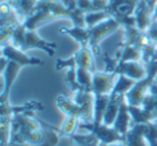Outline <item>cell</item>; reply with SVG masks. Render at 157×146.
Segmentation results:
<instances>
[{
  "mask_svg": "<svg viewBox=\"0 0 157 146\" xmlns=\"http://www.w3.org/2000/svg\"><path fill=\"white\" fill-rule=\"evenodd\" d=\"M1 56L6 57L8 60L14 61V62L18 63L22 67H25V66L44 65V61H42L41 59L27 56L23 51H21L20 48L15 47V46H13L12 44L9 43L1 46Z\"/></svg>",
  "mask_w": 157,
  "mask_h": 146,
  "instance_id": "8",
  "label": "cell"
},
{
  "mask_svg": "<svg viewBox=\"0 0 157 146\" xmlns=\"http://www.w3.org/2000/svg\"><path fill=\"white\" fill-rule=\"evenodd\" d=\"M145 1H146V2H148V3H150L151 1H152V0H145Z\"/></svg>",
  "mask_w": 157,
  "mask_h": 146,
  "instance_id": "42",
  "label": "cell"
},
{
  "mask_svg": "<svg viewBox=\"0 0 157 146\" xmlns=\"http://www.w3.org/2000/svg\"><path fill=\"white\" fill-rule=\"evenodd\" d=\"M71 11L63 5L60 0H38L33 12L23 23L28 30H37L40 27L59 18H70Z\"/></svg>",
  "mask_w": 157,
  "mask_h": 146,
  "instance_id": "1",
  "label": "cell"
},
{
  "mask_svg": "<svg viewBox=\"0 0 157 146\" xmlns=\"http://www.w3.org/2000/svg\"><path fill=\"white\" fill-rule=\"evenodd\" d=\"M100 146H126L124 142H118V143H112V144H103L100 143Z\"/></svg>",
  "mask_w": 157,
  "mask_h": 146,
  "instance_id": "38",
  "label": "cell"
},
{
  "mask_svg": "<svg viewBox=\"0 0 157 146\" xmlns=\"http://www.w3.org/2000/svg\"><path fill=\"white\" fill-rule=\"evenodd\" d=\"M73 100L81 107V122H94L95 95L92 92H85L81 89L74 92Z\"/></svg>",
  "mask_w": 157,
  "mask_h": 146,
  "instance_id": "7",
  "label": "cell"
},
{
  "mask_svg": "<svg viewBox=\"0 0 157 146\" xmlns=\"http://www.w3.org/2000/svg\"><path fill=\"white\" fill-rule=\"evenodd\" d=\"M131 122H132V117H131L130 113H129L128 110V104H127L126 100L123 101L122 105L120 107V111H118V114L116 116V119L113 124V128L115 130H117L123 137H126L127 132L129 131V129L132 127Z\"/></svg>",
  "mask_w": 157,
  "mask_h": 146,
  "instance_id": "15",
  "label": "cell"
},
{
  "mask_svg": "<svg viewBox=\"0 0 157 146\" xmlns=\"http://www.w3.org/2000/svg\"><path fill=\"white\" fill-rule=\"evenodd\" d=\"M60 1L69 11L78 9V0H60Z\"/></svg>",
  "mask_w": 157,
  "mask_h": 146,
  "instance_id": "35",
  "label": "cell"
},
{
  "mask_svg": "<svg viewBox=\"0 0 157 146\" xmlns=\"http://www.w3.org/2000/svg\"><path fill=\"white\" fill-rule=\"evenodd\" d=\"M103 62H105V72L107 73H115V70L118 66V59L116 57H110L108 53H102Z\"/></svg>",
  "mask_w": 157,
  "mask_h": 146,
  "instance_id": "29",
  "label": "cell"
},
{
  "mask_svg": "<svg viewBox=\"0 0 157 146\" xmlns=\"http://www.w3.org/2000/svg\"><path fill=\"white\" fill-rule=\"evenodd\" d=\"M148 94L153 95V96H157V83L156 82H153L152 85L150 86V89H148Z\"/></svg>",
  "mask_w": 157,
  "mask_h": 146,
  "instance_id": "37",
  "label": "cell"
},
{
  "mask_svg": "<svg viewBox=\"0 0 157 146\" xmlns=\"http://www.w3.org/2000/svg\"><path fill=\"white\" fill-rule=\"evenodd\" d=\"M93 74L94 73L88 71V70L82 69V68H76L78 82L85 92H93Z\"/></svg>",
  "mask_w": 157,
  "mask_h": 146,
  "instance_id": "26",
  "label": "cell"
},
{
  "mask_svg": "<svg viewBox=\"0 0 157 146\" xmlns=\"http://www.w3.org/2000/svg\"><path fill=\"white\" fill-rule=\"evenodd\" d=\"M116 73L107 72H95L93 74V94L94 95H110L115 85Z\"/></svg>",
  "mask_w": 157,
  "mask_h": 146,
  "instance_id": "9",
  "label": "cell"
},
{
  "mask_svg": "<svg viewBox=\"0 0 157 146\" xmlns=\"http://www.w3.org/2000/svg\"><path fill=\"white\" fill-rule=\"evenodd\" d=\"M154 12V8L146 2L145 0H139L138 6L136 8L135 16L137 28L141 31H146L152 23V15Z\"/></svg>",
  "mask_w": 157,
  "mask_h": 146,
  "instance_id": "11",
  "label": "cell"
},
{
  "mask_svg": "<svg viewBox=\"0 0 157 146\" xmlns=\"http://www.w3.org/2000/svg\"><path fill=\"white\" fill-rule=\"evenodd\" d=\"M22 68L23 67L21 65L9 60V63H8L6 70L1 73V75L3 77V80H5V85H3V89L1 92V95H0V102L9 100V94L11 92L12 85H13L14 81L17 77Z\"/></svg>",
  "mask_w": 157,
  "mask_h": 146,
  "instance_id": "12",
  "label": "cell"
},
{
  "mask_svg": "<svg viewBox=\"0 0 157 146\" xmlns=\"http://www.w3.org/2000/svg\"><path fill=\"white\" fill-rule=\"evenodd\" d=\"M156 125H157V122H156Z\"/></svg>",
  "mask_w": 157,
  "mask_h": 146,
  "instance_id": "44",
  "label": "cell"
},
{
  "mask_svg": "<svg viewBox=\"0 0 157 146\" xmlns=\"http://www.w3.org/2000/svg\"><path fill=\"white\" fill-rule=\"evenodd\" d=\"M146 33L150 36V38L153 41L157 43V20L153 21V22L151 23L150 27H148L147 30H146Z\"/></svg>",
  "mask_w": 157,
  "mask_h": 146,
  "instance_id": "33",
  "label": "cell"
},
{
  "mask_svg": "<svg viewBox=\"0 0 157 146\" xmlns=\"http://www.w3.org/2000/svg\"><path fill=\"white\" fill-rule=\"evenodd\" d=\"M146 139L148 145L157 146V125L156 122H148L146 130Z\"/></svg>",
  "mask_w": 157,
  "mask_h": 146,
  "instance_id": "30",
  "label": "cell"
},
{
  "mask_svg": "<svg viewBox=\"0 0 157 146\" xmlns=\"http://www.w3.org/2000/svg\"><path fill=\"white\" fill-rule=\"evenodd\" d=\"M41 124L44 130V140L41 144L37 146H56L60 140V135L58 133L59 129L43 122H41Z\"/></svg>",
  "mask_w": 157,
  "mask_h": 146,
  "instance_id": "23",
  "label": "cell"
},
{
  "mask_svg": "<svg viewBox=\"0 0 157 146\" xmlns=\"http://www.w3.org/2000/svg\"><path fill=\"white\" fill-rule=\"evenodd\" d=\"M78 9L82 10L84 13L92 12V0H78Z\"/></svg>",
  "mask_w": 157,
  "mask_h": 146,
  "instance_id": "34",
  "label": "cell"
},
{
  "mask_svg": "<svg viewBox=\"0 0 157 146\" xmlns=\"http://www.w3.org/2000/svg\"><path fill=\"white\" fill-rule=\"evenodd\" d=\"M12 119L13 116L0 115V139L1 145L9 146L12 137Z\"/></svg>",
  "mask_w": 157,
  "mask_h": 146,
  "instance_id": "22",
  "label": "cell"
},
{
  "mask_svg": "<svg viewBox=\"0 0 157 146\" xmlns=\"http://www.w3.org/2000/svg\"><path fill=\"white\" fill-rule=\"evenodd\" d=\"M8 3L17 13L21 22L24 23L25 20L33 12L38 0H10Z\"/></svg>",
  "mask_w": 157,
  "mask_h": 146,
  "instance_id": "18",
  "label": "cell"
},
{
  "mask_svg": "<svg viewBox=\"0 0 157 146\" xmlns=\"http://www.w3.org/2000/svg\"><path fill=\"white\" fill-rule=\"evenodd\" d=\"M56 105L66 116H74L78 119L81 118V107L73 99L68 98L65 95H59L56 98Z\"/></svg>",
  "mask_w": 157,
  "mask_h": 146,
  "instance_id": "17",
  "label": "cell"
},
{
  "mask_svg": "<svg viewBox=\"0 0 157 146\" xmlns=\"http://www.w3.org/2000/svg\"><path fill=\"white\" fill-rule=\"evenodd\" d=\"M9 146H30L28 144H24V143H10Z\"/></svg>",
  "mask_w": 157,
  "mask_h": 146,
  "instance_id": "40",
  "label": "cell"
},
{
  "mask_svg": "<svg viewBox=\"0 0 157 146\" xmlns=\"http://www.w3.org/2000/svg\"><path fill=\"white\" fill-rule=\"evenodd\" d=\"M125 96L126 95L116 92H112L110 94V100L109 103H108L105 118H103V124L105 125H107V126H113L114 122L116 119V116L118 114V111H120L121 105H122L123 101L125 100Z\"/></svg>",
  "mask_w": 157,
  "mask_h": 146,
  "instance_id": "14",
  "label": "cell"
},
{
  "mask_svg": "<svg viewBox=\"0 0 157 146\" xmlns=\"http://www.w3.org/2000/svg\"><path fill=\"white\" fill-rule=\"evenodd\" d=\"M74 146H100V140L95 133L90 132L88 134H73L71 137Z\"/></svg>",
  "mask_w": 157,
  "mask_h": 146,
  "instance_id": "25",
  "label": "cell"
},
{
  "mask_svg": "<svg viewBox=\"0 0 157 146\" xmlns=\"http://www.w3.org/2000/svg\"><path fill=\"white\" fill-rule=\"evenodd\" d=\"M59 33L71 37L74 41L80 44V47H90V28H83V27H63L59 29Z\"/></svg>",
  "mask_w": 157,
  "mask_h": 146,
  "instance_id": "16",
  "label": "cell"
},
{
  "mask_svg": "<svg viewBox=\"0 0 157 146\" xmlns=\"http://www.w3.org/2000/svg\"><path fill=\"white\" fill-rule=\"evenodd\" d=\"M80 128L86 129L90 132L95 133L103 144H112L118 143V142L125 143V137L112 126H107L105 124L94 125L93 122H81Z\"/></svg>",
  "mask_w": 157,
  "mask_h": 146,
  "instance_id": "4",
  "label": "cell"
},
{
  "mask_svg": "<svg viewBox=\"0 0 157 146\" xmlns=\"http://www.w3.org/2000/svg\"><path fill=\"white\" fill-rule=\"evenodd\" d=\"M73 66H76V62H75V58L74 56L72 55L71 57L67 59H60L58 58L56 60V65H55V69L56 71H60V70L65 69V68H70V67H73Z\"/></svg>",
  "mask_w": 157,
  "mask_h": 146,
  "instance_id": "31",
  "label": "cell"
},
{
  "mask_svg": "<svg viewBox=\"0 0 157 146\" xmlns=\"http://www.w3.org/2000/svg\"><path fill=\"white\" fill-rule=\"evenodd\" d=\"M109 0H92V11H107Z\"/></svg>",
  "mask_w": 157,
  "mask_h": 146,
  "instance_id": "32",
  "label": "cell"
},
{
  "mask_svg": "<svg viewBox=\"0 0 157 146\" xmlns=\"http://www.w3.org/2000/svg\"><path fill=\"white\" fill-rule=\"evenodd\" d=\"M155 82L157 83V75H156V77H155Z\"/></svg>",
  "mask_w": 157,
  "mask_h": 146,
  "instance_id": "43",
  "label": "cell"
},
{
  "mask_svg": "<svg viewBox=\"0 0 157 146\" xmlns=\"http://www.w3.org/2000/svg\"><path fill=\"white\" fill-rule=\"evenodd\" d=\"M66 83L69 85V87L71 88V90L73 92H76L78 90L83 89L82 86L78 84V77H76V66L68 68L67 74H66Z\"/></svg>",
  "mask_w": 157,
  "mask_h": 146,
  "instance_id": "28",
  "label": "cell"
},
{
  "mask_svg": "<svg viewBox=\"0 0 157 146\" xmlns=\"http://www.w3.org/2000/svg\"><path fill=\"white\" fill-rule=\"evenodd\" d=\"M1 2H8V1H10V0H0Z\"/></svg>",
  "mask_w": 157,
  "mask_h": 146,
  "instance_id": "41",
  "label": "cell"
},
{
  "mask_svg": "<svg viewBox=\"0 0 157 146\" xmlns=\"http://www.w3.org/2000/svg\"><path fill=\"white\" fill-rule=\"evenodd\" d=\"M148 124V122H147ZM147 124H133L125 137L126 146H150L146 139Z\"/></svg>",
  "mask_w": 157,
  "mask_h": 146,
  "instance_id": "13",
  "label": "cell"
},
{
  "mask_svg": "<svg viewBox=\"0 0 157 146\" xmlns=\"http://www.w3.org/2000/svg\"><path fill=\"white\" fill-rule=\"evenodd\" d=\"M115 73L117 75H125L137 82L144 79L147 74L146 68L142 66L140 61H125V62L118 63Z\"/></svg>",
  "mask_w": 157,
  "mask_h": 146,
  "instance_id": "10",
  "label": "cell"
},
{
  "mask_svg": "<svg viewBox=\"0 0 157 146\" xmlns=\"http://www.w3.org/2000/svg\"><path fill=\"white\" fill-rule=\"evenodd\" d=\"M109 100L110 95H95L94 122H93L94 125L103 124V118H105Z\"/></svg>",
  "mask_w": 157,
  "mask_h": 146,
  "instance_id": "21",
  "label": "cell"
},
{
  "mask_svg": "<svg viewBox=\"0 0 157 146\" xmlns=\"http://www.w3.org/2000/svg\"><path fill=\"white\" fill-rule=\"evenodd\" d=\"M154 81L155 77L147 74L144 79L138 81L135 84V86L125 96V100H126L127 104L132 105V107H141L144 98L148 94L150 86L152 85Z\"/></svg>",
  "mask_w": 157,
  "mask_h": 146,
  "instance_id": "6",
  "label": "cell"
},
{
  "mask_svg": "<svg viewBox=\"0 0 157 146\" xmlns=\"http://www.w3.org/2000/svg\"><path fill=\"white\" fill-rule=\"evenodd\" d=\"M121 62L125 61H140L142 58V53L138 47L133 45H124L120 44V47L116 51L115 56Z\"/></svg>",
  "mask_w": 157,
  "mask_h": 146,
  "instance_id": "20",
  "label": "cell"
},
{
  "mask_svg": "<svg viewBox=\"0 0 157 146\" xmlns=\"http://www.w3.org/2000/svg\"><path fill=\"white\" fill-rule=\"evenodd\" d=\"M8 63H9V60H8L6 57L1 56V58H0V74H1V73L6 70Z\"/></svg>",
  "mask_w": 157,
  "mask_h": 146,
  "instance_id": "36",
  "label": "cell"
},
{
  "mask_svg": "<svg viewBox=\"0 0 157 146\" xmlns=\"http://www.w3.org/2000/svg\"><path fill=\"white\" fill-rule=\"evenodd\" d=\"M75 58L76 68H82V69L88 70V71L95 73L94 62H93V54L92 50L90 47H80V50L76 51L73 54Z\"/></svg>",
  "mask_w": 157,
  "mask_h": 146,
  "instance_id": "19",
  "label": "cell"
},
{
  "mask_svg": "<svg viewBox=\"0 0 157 146\" xmlns=\"http://www.w3.org/2000/svg\"><path fill=\"white\" fill-rule=\"evenodd\" d=\"M120 27H121L120 23H118L115 18L109 17L90 29V48L92 50L93 54H94L95 56L100 55L101 53H102L100 50V46H99L100 42L102 41L103 39H105L108 36L115 32Z\"/></svg>",
  "mask_w": 157,
  "mask_h": 146,
  "instance_id": "3",
  "label": "cell"
},
{
  "mask_svg": "<svg viewBox=\"0 0 157 146\" xmlns=\"http://www.w3.org/2000/svg\"><path fill=\"white\" fill-rule=\"evenodd\" d=\"M155 20H157V2H156V5H155V9H154V12H153V15H152V22Z\"/></svg>",
  "mask_w": 157,
  "mask_h": 146,
  "instance_id": "39",
  "label": "cell"
},
{
  "mask_svg": "<svg viewBox=\"0 0 157 146\" xmlns=\"http://www.w3.org/2000/svg\"><path fill=\"white\" fill-rule=\"evenodd\" d=\"M80 124L81 120L78 117L74 116H66V119L63 120V126L59 128L58 133L60 135V137H71L73 134H75V131L78 128H80Z\"/></svg>",
  "mask_w": 157,
  "mask_h": 146,
  "instance_id": "24",
  "label": "cell"
},
{
  "mask_svg": "<svg viewBox=\"0 0 157 146\" xmlns=\"http://www.w3.org/2000/svg\"><path fill=\"white\" fill-rule=\"evenodd\" d=\"M111 17L107 11H92L85 13V24L87 28H93L102 21Z\"/></svg>",
  "mask_w": 157,
  "mask_h": 146,
  "instance_id": "27",
  "label": "cell"
},
{
  "mask_svg": "<svg viewBox=\"0 0 157 146\" xmlns=\"http://www.w3.org/2000/svg\"><path fill=\"white\" fill-rule=\"evenodd\" d=\"M139 0H109L107 12L121 25L124 18L132 16Z\"/></svg>",
  "mask_w": 157,
  "mask_h": 146,
  "instance_id": "5",
  "label": "cell"
},
{
  "mask_svg": "<svg viewBox=\"0 0 157 146\" xmlns=\"http://www.w3.org/2000/svg\"><path fill=\"white\" fill-rule=\"evenodd\" d=\"M11 44L24 53L33 48L42 50L50 57L54 56L55 50L57 48V44L55 42H48L42 39L37 33V30H28L23 24L15 29L12 36Z\"/></svg>",
  "mask_w": 157,
  "mask_h": 146,
  "instance_id": "2",
  "label": "cell"
}]
</instances>
